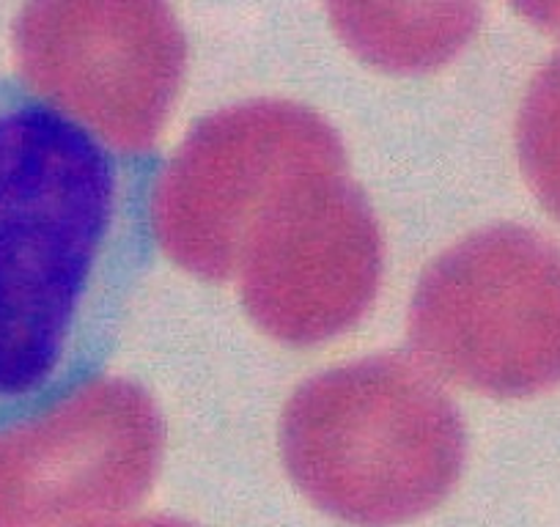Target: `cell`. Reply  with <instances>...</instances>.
I'll use <instances>...</instances> for the list:
<instances>
[{"label":"cell","instance_id":"6da1fadb","mask_svg":"<svg viewBox=\"0 0 560 527\" xmlns=\"http://www.w3.org/2000/svg\"><path fill=\"white\" fill-rule=\"evenodd\" d=\"M160 160L0 80V434L78 396L152 256Z\"/></svg>","mask_w":560,"mask_h":527},{"label":"cell","instance_id":"7a4b0ae2","mask_svg":"<svg viewBox=\"0 0 560 527\" xmlns=\"http://www.w3.org/2000/svg\"><path fill=\"white\" fill-rule=\"evenodd\" d=\"M467 278V352L459 379L500 396L560 382V250L525 229H498L448 256Z\"/></svg>","mask_w":560,"mask_h":527},{"label":"cell","instance_id":"3957f363","mask_svg":"<svg viewBox=\"0 0 560 527\" xmlns=\"http://www.w3.org/2000/svg\"><path fill=\"white\" fill-rule=\"evenodd\" d=\"M23 45L31 69L58 89H72L74 102L91 89L78 116L85 113L100 136L105 89H118L121 107L132 102L127 89H138L165 116L185 67V39L168 0H34L23 20ZM124 116L129 147L140 149L129 110Z\"/></svg>","mask_w":560,"mask_h":527},{"label":"cell","instance_id":"277c9868","mask_svg":"<svg viewBox=\"0 0 560 527\" xmlns=\"http://www.w3.org/2000/svg\"><path fill=\"white\" fill-rule=\"evenodd\" d=\"M332 23L365 61L429 69L465 47L478 25V0H327Z\"/></svg>","mask_w":560,"mask_h":527},{"label":"cell","instance_id":"5b68a950","mask_svg":"<svg viewBox=\"0 0 560 527\" xmlns=\"http://www.w3.org/2000/svg\"><path fill=\"white\" fill-rule=\"evenodd\" d=\"M520 157L533 190L560 220V56L538 72L522 107Z\"/></svg>","mask_w":560,"mask_h":527},{"label":"cell","instance_id":"8992f818","mask_svg":"<svg viewBox=\"0 0 560 527\" xmlns=\"http://www.w3.org/2000/svg\"><path fill=\"white\" fill-rule=\"evenodd\" d=\"M533 25L560 36V0H511Z\"/></svg>","mask_w":560,"mask_h":527}]
</instances>
